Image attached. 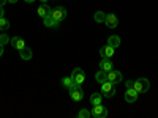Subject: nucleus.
<instances>
[{"mask_svg":"<svg viewBox=\"0 0 158 118\" xmlns=\"http://www.w3.org/2000/svg\"><path fill=\"white\" fill-rule=\"evenodd\" d=\"M133 88L138 91V93H146V91H149V88H150V82L146 77L136 79V81H133Z\"/></svg>","mask_w":158,"mask_h":118,"instance_id":"obj_1","label":"nucleus"},{"mask_svg":"<svg viewBox=\"0 0 158 118\" xmlns=\"http://www.w3.org/2000/svg\"><path fill=\"white\" fill-rule=\"evenodd\" d=\"M49 16L54 19V21H57L59 24L67 18V10H65L63 6H56V8H52L51 10V13H49Z\"/></svg>","mask_w":158,"mask_h":118,"instance_id":"obj_2","label":"nucleus"},{"mask_svg":"<svg viewBox=\"0 0 158 118\" xmlns=\"http://www.w3.org/2000/svg\"><path fill=\"white\" fill-rule=\"evenodd\" d=\"M101 95L104 98H112L115 95V85L109 81H106L104 84H101Z\"/></svg>","mask_w":158,"mask_h":118,"instance_id":"obj_3","label":"nucleus"},{"mask_svg":"<svg viewBox=\"0 0 158 118\" xmlns=\"http://www.w3.org/2000/svg\"><path fill=\"white\" fill-rule=\"evenodd\" d=\"M71 77H73V81H74L76 85H82L84 81H85V73L81 68H74L71 71Z\"/></svg>","mask_w":158,"mask_h":118,"instance_id":"obj_4","label":"nucleus"},{"mask_svg":"<svg viewBox=\"0 0 158 118\" xmlns=\"http://www.w3.org/2000/svg\"><path fill=\"white\" fill-rule=\"evenodd\" d=\"M68 91H70V96H71L73 101L79 102V101L84 99V91H82L81 85H74V87H73L71 90H68Z\"/></svg>","mask_w":158,"mask_h":118,"instance_id":"obj_5","label":"nucleus"},{"mask_svg":"<svg viewBox=\"0 0 158 118\" xmlns=\"http://www.w3.org/2000/svg\"><path fill=\"white\" fill-rule=\"evenodd\" d=\"M108 81L109 82H112L114 85H118L122 81H123V76H122V73L120 71H115V69H111L109 73H108Z\"/></svg>","mask_w":158,"mask_h":118,"instance_id":"obj_6","label":"nucleus"},{"mask_svg":"<svg viewBox=\"0 0 158 118\" xmlns=\"http://www.w3.org/2000/svg\"><path fill=\"white\" fill-rule=\"evenodd\" d=\"M92 115L95 118H106L108 116V109L103 106V104H98V106H94L92 109Z\"/></svg>","mask_w":158,"mask_h":118,"instance_id":"obj_7","label":"nucleus"},{"mask_svg":"<svg viewBox=\"0 0 158 118\" xmlns=\"http://www.w3.org/2000/svg\"><path fill=\"white\" fill-rule=\"evenodd\" d=\"M104 24H106V27L108 29H117V25H118V18L115 14H106V18H104Z\"/></svg>","mask_w":158,"mask_h":118,"instance_id":"obj_8","label":"nucleus"},{"mask_svg":"<svg viewBox=\"0 0 158 118\" xmlns=\"http://www.w3.org/2000/svg\"><path fill=\"white\" fill-rule=\"evenodd\" d=\"M114 52H115V49L111 47L109 44H106V46H103V47L100 49V55H101L103 58H112V57H114Z\"/></svg>","mask_w":158,"mask_h":118,"instance_id":"obj_9","label":"nucleus"},{"mask_svg":"<svg viewBox=\"0 0 158 118\" xmlns=\"http://www.w3.org/2000/svg\"><path fill=\"white\" fill-rule=\"evenodd\" d=\"M138 95H139V93H138V91H136L135 88H127L125 96H123V98H125V101H127V102H130V104H131V102H136Z\"/></svg>","mask_w":158,"mask_h":118,"instance_id":"obj_10","label":"nucleus"},{"mask_svg":"<svg viewBox=\"0 0 158 118\" xmlns=\"http://www.w3.org/2000/svg\"><path fill=\"white\" fill-rule=\"evenodd\" d=\"M10 43H11V46L15 47L16 50H21V49H24V47H25V41H24L22 38H19V36L11 38V39H10Z\"/></svg>","mask_w":158,"mask_h":118,"instance_id":"obj_11","label":"nucleus"},{"mask_svg":"<svg viewBox=\"0 0 158 118\" xmlns=\"http://www.w3.org/2000/svg\"><path fill=\"white\" fill-rule=\"evenodd\" d=\"M100 68H101L104 73H109L111 69H114V65H112L111 58H103V60L100 61Z\"/></svg>","mask_w":158,"mask_h":118,"instance_id":"obj_12","label":"nucleus"},{"mask_svg":"<svg viewBox=\"0 0 158 118\" xmlns=\"http://www.w3.org/2000/svg\"><path fill=\"white\" fill-rule=\"evenodd\" d=\"M49 13H51V8L48 6V5H40L38 6V16L41 18V19H44V18H48L49 16Z\"/></svg>","mask_w":158,"mask_h":118,"instance_id":"obj_13","label":"nucleus"},{"mask_svg":"<svg viewBox=\"0 0 158 118\" xmlns=\"http://www.w3.org/2000/svg\"><path fill=\"white\" fill-rule=\"evenodd\" d=\"M103 102V95H101V91L100 93H92L90 96V104L92 106H98V104Z\"/></svg>","mask_w":158,"mask_h":118,"instance_id":"obj_14","label":"nucleus"},{"mask_svg":"<svg viewBox=\"0 0 158 118\" xmlns=\"http://www.w3.org/2000/svg\"><path fill=\"white\" fill-rule=\"evenodd\" d=\"M43 24L46 25V27H49V29H57L59 25H60V24H59L57 21H54V19H52L51 16L44 18V19H43Z\"/></svg>","mask_w":158,"mask_h":118,"instance_id":"obj_15","label":"nucleus"},{"mask_svg":"<svg viewBox=\"0 0 158 118\" xmlns=\"http://www.w3.org/2000/svg\"><path fill=\"white\" fill-rule=\"evenodd\" d=\"M95 81L98 82V84H104L108 81V73H104L103 69H100L97 74H95Z\"/></svg>","mask_w":158,"mask_h":118,"instance_id":"obj_16","label":"nucleus"},{"mask_svg":"<svg viewBox=\"0 0 158 118\" xmlns=\"http://www.w3.org/2000/svg\"><path fill=\"white\" fill-rule=\"evenodd\" d=\"M18 52H19V55H21L22 60H30L32 58V50L27 46H25L24 49H21V50H18Z\"/></svg>","mask_w":158,"mask_h":118,"instance_id":"obj_17","label":"nucleus"},{"mask_svg":"<svg viewBox=\"0 0 158 118\" xmlns=\"http://www.w3.org/2000/svg\"><path fill=\"white\" fill-rule=\"evenodd\" d=\"M62 85L67 88V90H71L76 84H74V81H73V77L70 76V77H63V79H62Z\"/></svg>","mask_w":158,"mask_h":118,"instance_id":"obj_18","label":"nucleus"},{"mask_svg":"<svg viewBox=\"0 0 158 118\" xmlns=\"http://www.w3.org/2000/svg\"><path fill=\"white\" fill-rule=\"evenodd\" d=\"M108 44H109L111 47L117 49L118 46H120V38H118L117 35H112V36H109V39H108Z\"/></svg>","mask_w":158,"mask_h":118,"instance_id":"obj_19","label":"nucleus"},{"mask_svg":"<svg viewBox=\"0 0 158 118\" xmlns=\"http://www.w3.org/2000/svg\"><path fill=\"white\" fill-rule=\"evenodd\" d=\"M10 29V21L6 18H2L0 19V30H8Z\"/></svg>","mask_w":158,"mask_h":118,"instance_id":"obj_20","label":"nucleus"},{"mask_svg":"<svg viewBox=\"0 0 158 118\" xmlns=\"http://www.w3.org/2000/svg\"><path fill=\"white\" fill-rule=\"evenodd\" d=\"M90 115H92L90 110H87V109H81V110H79V113H77V118H89Z\"/></svg>","mask_w":158,"mask_h":118,"instance_id":"obj_21","label":"nucleus"},{"mask_svg":"<svg viewBox=\"0 0 158 118\" xmlns=\"http://www.w3.org/2000/svg\"><path fill=\"white\" fill-rule=\"evenodd\" d=\"M104 18H106V14H103L101 11H97L95 13V21L97 22H104Z\"/></svg>","mask_w":158,"mask_h":118,"instance_id":"obj_22","label":"nucleus"},{"mask_svg":"<svg viewBox=\"0 0 158 118\" xmlns=\"http://www.w3.org/2000/svg\"><path fill=\"white\" fill-rule=\"evenodd\" d=\"M10 39H11V38H8V35H6V33H2V35H0V43L6 44V43H10Z\"/></svg>","mask_w":158,"mask_h":118,"instance_id":"obj_23","label":"nucleus"},{"mask_svg":"<svg viewBox=\"0 0 158 118\" xmlns=\"http://www.w3.org/2000/svg\"><path fill=\"white\" fill-rule=\"evenodd\" d=\"M125 87L127 88H133V81H127L125 82Z\"/></svg>","mask_w":158,"mask_h":118,"instance_id":"obj_24","label":"nucleus"},{"mask_svg":"<svg viewBox=\"0 0 158 118\" xmlns=\"http://www.w3.org/2000/svg\"><path fill=\"white\" fill-rule=\"evenodd\" d=\"M2 18H5V10H3V6H0V19Z\"/></svg>","mask_w":158,"mask_h":118,"instance_id":"obj_25","label":"nucleus"},{"mask_svg":"<svg viewBox=\"0 0 158 118\" xmlns=\"http://www.w3.org/2000/svg\"><path fill=\"white\" fill-rule=\"evenodd\" d=\"M3 46H5L3 43H0V57H2V55H3Z\"/></svg>","mask_w":158,"mask_h":118,"instance_id":"obj_26","label":"nucleus"},{"mask_svg":"<svg viewBox=\"0 0 158 118\" xmlns=\"http://www.w3.org/2000/svg\"><path fill=\"white\" fill-rule=\"evenodd\" d=\"M5 3H8V0H0V6H3Z\"/></svg>","mask_w":158,"mask_h":118,"instance_id":"obj_27","label":"nucleus"},{"mask_svg":"<svg viewBox=\"0 0 158 118\" xmlns=\"http://www.w3.org/2000/svg\"><path fill=\"white\" fill-rule=\"evenodd\" d=\"M24 2H27V3H33V2H36V0H24Z\"/></svg>","mask_w":158,"mask_h":118,"instance_id":"obj_28","label":"nucleus"},{"mask_svg":"<svg viewBox=\"0 0 158 118\" xmlns=\"http://www.w3.org/2000/svg\"><path fill=\"white\" fill-rule=\"evenodd\" d=\"M18 0H8V3H16Z\"/></svg>","mask_w":158,"mask_h":118,"instance_id":"obj_29","label":"nucleus"}]
</instances>
